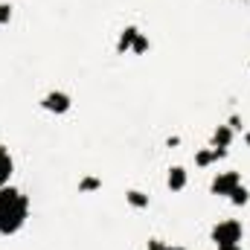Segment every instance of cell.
<instances>
[{"label":"cell","mask_w":250,"mask_h":250,"mask_svg":"<svg viewBox=\"0 0 250 250\" xmlns=\"http://www.w3.org/2000/svg\"><path fill=\"white\" fill-rule=\"evenodd\" d=\"M29 215V198L15 187L0 189V236H15Z\"/></svg>","instance_id":"obj_1"},{"label":"cell","mask_w":250,"mask_h":250,"mask_svg":"<svg viewBox=\"0 0 250 250\" xmlns=\"http://www.w3.org/2000/svg\"><path fill=\"white\" fill-rule=\"evenodd\" d=\"M242 236H245V230H242V224H239L236 218H227V221H218V224L212 227V242H215V248H227V245H239V242H242Z\"/></svg>","instance_id":"obj_2"},{"label":"cell","mask_w":250,"mask_h":250,"mask_svg":"<svg viewBox=\"0 0 250 250\" xmlns=\"http://www.w3.org/2000/svg\"><path fill=\"white\" fill-rule=\"evenodd\" d=\"M41 108H44L47 114L62 117V114H67V111L73 108V99H70V93H64V90H50V93L41 96Z\"/></svg>","instance_id":"obj_3"},{"label":"cell","mask_w":250,"mask_h":250,"mask_svg":"<svg viewBox=\"0 0 250 250\" xmlns=\"http://www.w3.org/2000/svg\"><path fill=\"white\" fill-rule=\"evenodd\" d=\"M236 187H242V175H239L236 169L218 172V175H215V181H212V192H215V195H224V198H230Z\"/></svg>","instance_id":"obj_4"},{"label":"cell","mask_w":250,"mask_h":250,"mask_svg":"<svg viewBox=\"0 0 250 250\" xmlns=\"http://www.w3.org/2000/svg\"><path fill=\"white\" fill-rule=\"evenodd\" d=\"M187 184H189V172L184 166H172L169 175H166V187L172 189V192H184Z\"/></svg>","instance_id":"obj_5"},{"label":"cell","mask_w":250,"mask_h":250,"mask_svg":"<svg viewBox=\"0 0 250 250\" xmlns=\"http://www.w3.org/2000/svg\"><path fill=\"white\" fill-rule=\"evenodd\" d=\"M233 140H236V131L230 125H218L215 134H212V148H230Z\"/></svg>","instance_id":"obj_6"},{"label":"cell","mask_w":250,"mask_h":250,"mask_svg":"<svg viewBox=\"0 0 250 250\" xmlns=\"http://www.w3.org/2000/svg\"><path fill=\"white\" fill-rule=\"evenodd\" d=\"M12 172H15V160H12V154L0 146V189L9 187V178H12Z\"/></svg>","instance_id":"obj_7"},{"label":"cell","mask_w":250,"mask_h":250,"mask_svg":"<svg viewBox=\"0 0 250 250\" xmlns=\"http://www.w3.org/2000/svg\"><path fill=\"white\" fill-rule=\"evenodd\" d=\"M125 201H128V207H134V209H148V204H151V198H148L143 189H128V192H125Z\"/></svg>","instance_id":"obj_8"},{"label":"cell","mask_w":250,"mask_h":250,"mask_svg":"<svg viewBox=\"0 0 250 250\" xmlns=\"http://www.w3.org/2000/svg\"><path fill=\"white\" fill-rule=\"evenodd\" d=\"M137 35H140V29H137V26H125L123 32H120V41H117V50H120V53H131V47H134V41H137Z\"/></svg>","instance_id":"obj_9"},{"label":"cell","mask_w":250,"mask_h":250,"mask_svg":"<svg viewBox=\"0 0 250 250\" xmlns=\"http://www.w3.org/2000/svg\"><path fill=\"white\" fill-rule=\"evenodd\" d=\"M96 189H102V178H96V175H84L82 181H79V192H96Z\"/></svg>","instance_id":"obj_10"},{"label":"cell","mask_w":250,"mask_h":250,"mask_svg":"<svg viewBox=\"0 0 250 250\" xmlns=\"http://www.w3.org/2000/svg\"><path fill=\"white\" fill-rule=\"evenodd\" d=\"M215 163V151L212 148H201L198 154H195V166L198 169H207V166H212Z\"/></svg>","instance_id":"obj_11"},{"label":"cell","mask_w":250,"mask_h":250,"mask_svg":"<svg viewBox=\"0 0 250 250\" xmlns=\"http://www.w3.org/2000/svg\"><path fill=\"white\" fill-rule=\"evenodd\" d=\"M230 201H233L236 207H245V204L250 201V189L245 187V184H242V187H236V189H233V195H230Z\"/></svg>","instance_id":"obj_12"},{"label":"cell","mask_w":250,"mask_h":250,"mask_svg":"<svg viewBox=\"0 0 250 250\" xmlns=\"http://www.w3.org/2000/svg\"><path fill=\"white\" fill-rule=\"evenodd\" d=\"M148 47H151V44H148V38L140 32V35H137V41H134V47H131V53H134V56H143V53H148Z\"/></svg>","instance_id":"obj_13"},{"label":"cell","mask_w":250,"mask_h":250,"mask_svg":"<svg viewBox=\"0 0 250 250\" xmlns=\"http://www.w3.org/2000/svg\"><path fill=\"white\" fill-rule=\"evenodd\" d=\"M12 21V6L9 3H0V26H6Z\"/></svg>","instance_id":"obj_14"},{"label":"cell","mask_w":250,"mask_h":250,"mask_svg":"<svg viewBox=\"0 0 250 250\" xmlns=\"http://www.w3.org/2000/svg\"><path fill=\"white\" fill-rule=\"evenodd\" d=\"M163 245H166V242H160V239H151V242H148V250H163Z\"/></svg>","instance_id":"obj_15"},{"label":"cell","mask_w":250,"mask_h":250,"mask_svg":"<svg viewBox=\"0 0 250 250\" xmlns=\"http://www.w3.org/2000/svg\"><path fill=\"white\" fill-rule=\"evenodd\" d=\"M163 250H187L184 245H163Z\"/></svg>","instance_id":"obj_16"},{"label":"cell","mask_w":250,"mask_h":250,"mask_svg":"<svg viewBox=\"0 0 250 250\" xmlns=\"http://www.w3.org/2000/svg\"><path fill=\"white\" fill-rule=\"evenodd\" d=\"M218 250H242V245H227V248H218Z\"/></svg>","instance_id":"obj_17"},{"label":"cell","mask_w":250,"mask_h":250,"mask_svg":"<svg viewBox=\"0 0 250 250\" xmlns=\"http://www.w3.org/2000/svg\"><path fill=\"white\" fill-rule=\"evenodd\" d=\"M245 143H248V146H250V131H248V134H245Z\"/></svg>","instance_id":"obj_18"},{"label":"cell","mask_w":250,"mask_h":250,"mask_svg":"<svg viewBox=\"0 0 250 250\" xmlns=\"http://www.w3.org/2000/svg\"><path fill=\"white\" fill-rule=\"evenodd\" d=\"M248 70H250V62H248Z\"/></svg>","instance_id":"obj_19"}]
</instances>
